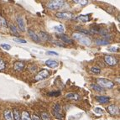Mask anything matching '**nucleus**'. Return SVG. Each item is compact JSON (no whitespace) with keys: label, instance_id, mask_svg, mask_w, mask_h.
I'll use <instances>...</instances> for the list:
<instances>
[{"label":"nucleus","instance_id":"nucleus-1","mask_svg":"<svg viewBox=\"0 0 120 120\" xmlns=\"http://www.w3.org/2000/svg\"><path fill=\"white\" fill-rule=\"evenodd\" d=\"M97 85L102 88H112L114 86V83L110 80L105 79V78H98L96 81Z\"/></svg>","mask_w":120,"mask_h":120},{"label":"nucleus","instance_id":"nucleus-2","mask_svg":"<svg viewBox=\"0 0 120 120\" xmlns=\"http://www.w3.org/2000/svg\"><path fill=\"white\" fill-rule=\"evenodd\" d=\"M65 1L61 0H54V1H50L47 4V8L51 10H58L64 6Z\"/></svg>","mask_w":120,"mask_h":120},{"label":"nucleus","instance_id":"nucleus-3","mask_svg":"<svg viewBox=\"0 0 120 120\" xmlns=\"http://www.w3.org/2000/svg\"><path fill=\"white\" fill-rule=\"evenodd\" d=\"M49 76H50V71L48 70H46V69H43V70H41L38 74L36 75V76L34 77V81L35 82H39V81L45 80L47 77H49Z\"/></svg>","mask_w":120,"mask_h":120},{"label":"nucleus","instance_id":"nucleus-4","mask_svg":"<svg viewBox=\"0 0 120 120\" xmlns=\"http://www.w3.org/2000/svg\"><path fill=\"white\" fill-rule=\"evenodd\" d=\"M53 114H54L55 118H56L59 120L63 119V114H62L61 107L59 103H56L53 108Z\"/></svg>","mask_w":120,"mask_h":120},{"label":"nucleus","instance_id":"nucleus-5","mask_svg":"<svg viewBox=\"0 0 120 120\" xmlns=\"http://www.w3.org/2000/svg\"><path fill=\"white\" fill-rule=\"evenodd\" d=\"M56 16L62 19H71L74 18V15L68 12H57L56 14Z\"/></svg>","mask_w":120,"mask_h":120},{"label":"nucleus","instance_id":"nucleus-6","mask_svg":"<svg viewBox=\"0 0 120 120\" xmlns=\"http://www.w3.org/2000/svg\"><path fill=\"white\" fill-rule=\"evenodd\" d=\"M104 60L108 66H114L118 64V60L112 56H104Z\"/></svg>","mask_w":120,"mask_h":120},{"label":"nucleus","instance_id":"nucleus-7","mask_svg":"<svg viewBox=\"0 0 120 120\" xmlns=\"http://www.w3.org/2000/svg\"><path fill=\"white\" fill-rule=\"evenodd\" d=\"M91 32L92 33H96V34H102V35L106 36L108 34V31L106 30H104V29L101 28L100 26H93L91 28Z\"/></svg>","mask_w":120,"mask_h":120},{"label":"nucleus","instance_id":"nucleus-8","mask_svg":"<svg viewBox=\"0 0 120 120\" xmlns=\"http://www.w3.org/2000/svg\"><path fill=\"white\" fill-rule=\"evenodd\" d=\"M107 111L108 112V113L112 115V116H116L118 115V112H119V109H118V107L116 106V105H110V106H108L107 108Z\"/></svg>","mask_w":120,"mask_h":120},{"label":"nucleus","instance_id":"nucleus-9","mask_svg":"<svg viewBox=\"0 0 120 120\" xmlns=\"http://www.w3.org/2000/svg\"><path fill=\"white\" fill-rule=\"evenodd\" d=\"M58 37L62 40V41H63V42L66 43V44L73 45V43H74V41H73L71 39L69 38L67 35H66V34H60V35H58Z\"/></svg>","mask_w":120,"mask_h":120},{"label":"nucleus","instance_id":"nucleus-10","mask_svg":"<svg viewBox=\"0 0 120 120\" xmlns=\"http://www.w3.org/2000/svg\"><path fill=\"white\" fill-rule=\"evenodd\" d=\"M96 99L99 103L104 104V103H107V102H109L110 98H109V97H106V96H97Z\"/></svg>","mask_w":120,"mask_h":120},{"label":"nucleus","instance_id":"nucleus-11","mask_svg":"<svg viewBox=\"0 0 120 120\" xmlns=\"http://www.w3.org/2000/svg\"><path fill=\"white\" fill-rule=\"evenodd\" d=\"M45 65L50 68H56L59 66V63L55 60H48L45 61Z\"/></svg>","mask_w":120,"mask_h":120},{"label":"nucleus","instance_id":"nucleus-12","mask_svg":"<svg viewBox=\"0 0 120 120\" xmlns=\"http://www.w3.org/2000/svg\"><path fill=\"white\" fill-rule=\"evenodd\" d=\"M14 70L17 71H21L24 68V64L21 61H16L14 62Z\"/></svg>","mask_w":120,"mask_h":120},{"label":"nucleus","instance_id":"nucleus-13","mask_svg":"<svg viewBox=\"0 0 120 120\" xmlns=\"http://www.w3.org/2000/svg\"><path fill=\"white\" fill-rule=\"evenodd\" d=\"M28 34H29V35H30V38L32 39L34 42H36V43L40 42V39H39V37H38V34H36L33 31V30H28Z\"/></svg>","mask_w":120,"mask_h":120},{"label":"nucleus","instance_id":"nucleus-14","mask_svg":"<svg viewBox=\"0 0 120 120\" xmlns=\"http://www.w3.org/2000/svg\"><path fill=\"white\" fill-rule=\"evenodd\" d=\"M4 117L5 118V120H14V117H13V112L11 110L8 109L5 110L4 112Z\"/></svg>","mask_w":120,"mask_h":120},{"label":"nucleus","instance_id":"nucleus-15","mask_svg":"<svg viewBox=\"0 0 120 120\" xmlns=\"http://www.w3.org/2000/svg\"><path fill=\"white\" fill-rule=\"evenodd\" d=\"M66 98L69 99V100H79L80 99V96L76 93H68V94L66 95Z\"/></svg>","mask_w":120,"mask_h":120},{"label":"nucleus","instance_id":"nucleus-16","mask_svg":"<svg viewBox=\"0 0 120 120\" xmlns=\"http://www.w3.org/2000/svg\"><path fill=\"white\" fill-rule=\"evenodd\" d=\"M12 112H13V117H14V120H21V114H20V112L17 108L13 109Z\"/></svg>","mask_w":120,"mask_h":120},{"label":"nucleus","instance_id":"nucleus-17","mask_svg":"<svg viewBox=\"0 0 120 120\" xmlns=\"http://www.w3.org/2000/svg\"><path fill=\"white\" fill-rule=\"evenodd\" d=\"M17 23L19 24V29L22 31H25V25H24V19H23L21 17H18L17 19Z\"/></svg>","mask_w":120,"mask_h":120},{"label":"nucleus","instance_id":"nucleus-18","mask_svg":"<svg viewBox=\"0 0 120 120\" xmlns=\"http://www.w3.org/2000/svg\"><path fill=\"white\" fill-rule=\"evenodd\" d=\"M79 42H80L82 45H91V40L88 38L86 35H85L83 38H82L81 40H79Z\"/></svg>","mask_w":120,"mask_h":120},{"label":"nucleus","instance_id":"nucleus-19","mask_svg":"<svg viewBox=\"0 0 120 120\" xmlns=\"http://www.w3.org/2000/svg\"><path fill=\"white\" fill-rule=\"evenodd\" d=\"M39 39H42L43 40H50V36L48 35V34H46V33L43 32V31H40V34L38 35Z\"/></svg>","mask_w":120,"mask_h":120},{"label":"nucleus","instance_id":"nucleus-20","mask_svg":"<svg viewBox=\"0 0 120 120\" xmlns=\"http://www.w3.org/2000/svg\"><path fill=\"white\" fill-rule=\"evenodd\" d=\"M76 19L79 20V21H82V22L86 23L90 20V17H89V15H80V16H78L76 18Z\"/></svg>","mask_w":120,"mask_h":120},{"label":"nucleus","instance_id":"nucleus-21","mask_svg":"<svg viewBox=\"0 0 120 120\" xmlns=\"http://www.w3.org/2000/svg\"><path fill=\"white\" fill-rule=\"evenodd\" d=\"M96 44L98 45H106L109 44V41L106 40L105 39H98L96 40Z\"/></svg>","mask_w":120,"mask_h":120},{"label":"nucleus","instance_id":"nucleus-22","mask_svg":"<svg viewBox=\"0 0 120 120\" xmlns=\"http://www.w3.org/2000/svg\"><path fill=\"white\" fill-rule=\"evenodd\" d=\"M21 120H31L30 113L27 111H24L21 114Z\"/></svg>","mask_w":120,"mask_h":120},{"label":"nucleus","instance_id":"nucleus-23","mask_svg":"<svg viewBox=\"0 0 120 120\" xmlns=\"http://www.w3.org/2000/svg\"><path fill=\"white\" fill-rule=\"evenodd\" d=\"M9 29H10V31L12 32L13 34H14L15 36H19V34L18 30H17L16 27H15L14 25H13V24H10Z\"/></svg>","mask_w":120,"mask_h":120},{"label":"nucleus","instance_id":"nucleus-24","mask_svg":"<svg viewBox=\"0 0 120 120\" xmlns=\"http://www.w3.org/2000/svg\"><path fill=\"white\" fill-rule=\"evenodd\" d=\"M41 120H50V116L49 115L48 112H41V117H40Z\"/></svg>","mask_w":120,"mask_h":120},{"label":"nucleus","instance_id":"nucleus-25","mask_svg":"<svg viewBox=\"0 0 120 120\" xmlns=\"http://www.w3.org/2000/svg\"><path fill=\"white\" fill-rule=\"evenodd\" d=\"M54 29L56 30H57V31H58V32H60V33H63L65 31V29H64V27H63V25H62V24H59V25L55 26Z\"/></svg>","mask_w":120,"mask_h":120},{"label":"nucleus","instance_id":"nucleus-26","mask_svg":"<svg viewBox=\"0 0 120 120\" xmlns=\"http://www.w3.org/2000/svg\"><path fill=\"white\" fill-rule=\"evenodd\" d=\"M74 3L79 4L80 5H82V6H86V4H88V1H86V0H75Z\"/></svg>","mask_w":120,"mask_h":120},{"label":"nucleus","instance_id":"nucleus-27","mask_svg":"<svg viewBox=\"0 0 120 120\" xmlns=\"http://www.w3.org/2000/svg\"><path fill=\"white\" fill-rule=\"evenodd\" d=\"M91 72L94 73V74H100L101 70H100V68H98V67H95V66H93V67L91 68Z\"/></svg>","mask_w":120,"mask_h":120},{"label":"nucleus","instance_id":"nucleus-28","mask_svg":"<svg viewBox=\"0 0 120 120\" xmlns=\"http://www.w3.org/2000/svg\"><path fill=\"white\" fill-rule=\"evenodd\" d=\"M0 26L1 27H7V21L4 17H0Z\"/></svg>","mask_w":120,"mask_h":120},{"label":"nucleus","instance_id":"nucleus-29","mask_svg":"<svg viewBox=\"0 0 120 120\" xmlns=\"http://www.w3.org/2000/svg\"><path fill=\"white\" fill-rule=\"evenodd\" d=\"M91 86H92V87L93 88V89H94L95 91H97V92H102V91H103V88L100 87V86H98V85L92 84Z\"/></svg>","mask_w":120,"mask_h":120},{"label":"nucleus","instance_id":"nucleus-30","mask_svg":"<svg viewBox=\"0 0 120 120\" xmlns=\"http://www.w3.org/2000/svg\"><path fill=\"white\" fill-rule=\"evenodd\" d=\"M94 112H95V113L98 114V115H102L104 112V111H103V109H102V108H95Z\"/></svg>","mask_w":120,"mask_h":120},{"label":"nucleus","instance_id":"nucleus-31","mask_svg":"<svg viewBox=\"0 0 120 120\" xmlns=\"http://www.w3.org/2000/svg\"><path fill=\"white\" fill-rule=\"evenodd\" d=\"M5 67H6L5 62L0 58V70H4V69H5Z\"/></svg>","mask_w":120,"mask_h":120},{"label":"nucleus","instance_id":"nucleus-32","mask_svg":"<svg viewBox=\"0 0 120 120\" xmlns=\"http://www.w3.org/2000/svg\"><path fill=\"white\" fill-rule=\"evenodd\" d=\"M1 47H2L3 49H4V50H8L11 49V46H10L8 44H1Z\"/></svg>","mask_w":120,"mask_h":120},{"label":"nucleus","instance_id":"nucleus-33","mask_svg":"<svg viewBox=\"0 0 120 120\" xmlns=\"http://www.w3.org/2000/svg\"><path fill=\"white\" fill-rule=\"evenodd\" d=\"M60 94V91H57V92H50V93H48L49 96H55V97L59 96Z\"/></svg>","mask_w":120,"mask_h":120},{"label":"nucleus","instance_id":"nucleus-34","mask_svg":"<svg viewBox=\"0 0 120 120\" xmlns=\"http://www.w3.org/2000/svg\"><path fill=\"white\" fill-rule=\"evenodd\" d=\"M14 41L17 43H26V40H23V39H14Z\"/></svg>","mask_w":120,"mask_h":120},{"label":"nucleus","instance_id":"nucleus-35","mask_svg":"<svg viewBox=\"0 0 120 120\" xmlns=\"http://www.w3.org/2000/svg\"><path fill=\"white\" fill-rule=\"evenodd\" d=\"M46 55H49V56H58V53H56L55 51H47Z\"/></svg>","mask_w":120,"mask_h":120},{"label":"nucleus","instance_id":"nucleus-36","mask_svg":"<svg viewBox=\"0 0 120 120\" xmlns=\"http://www.w3.org/2000/svg\"><path fill=\"white\" fill-rule=\"evenodd\" d=\"M31 119L32 120H41L40 117H39L38 115H36V114H34V115H33L32 118H31Z\"/></svg>","mask_w":120,"mask_h":120},{"label":"nucleus","instance_id":"nucleus-37","mask_svg":"<svg viewBox=\"0 0 120 120\" xmlns=\"http://www.w3.org/2000/svg\"><path fill=\"white\" fill-rule=\"evenodd\" d=\"M108 50H109V51H112V52H116L118 50V47H116V48H115V47H113V48H109Z\"/></svg>","mask_w":120,"mask_h":120},{"label":"nucleus","instance_id":"nucleus-38","mask_svg":"<svg viewBox=\"0 0 120 120\" xmlns=\"http://www.w3.org/2000/svg\"><path fill=\"white\" fill-rule=\"evenodd\" d=\"M54 44H56V45H58L59 46H62V47H65L64 44H62V43L59 42V41H54Z\"/></svg>","mask_w":120,"mask_h":120}]
</instances>
